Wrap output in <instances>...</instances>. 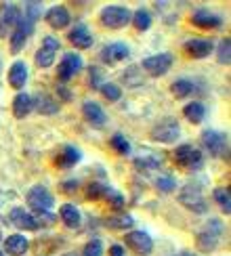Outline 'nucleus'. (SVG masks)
<instances>
[{
	"instance_id": "nucleus-1",
	"label": "nucleus",
	"mask_w": 231,
	"mask_h": 256,
	"mask_svg": "<svg viewBox=\"0 0 231 256\" xmlns=\"http://www.w3.org/2000/svg\"><path fill=\"white\" fill-rule=\"evenodd\" d=\"M132 19L130 10L126 6H120V4H110L101 10V24L105 28H112V30H120L124 28L128 21Z\"/></svg>"
},
{
	"instance_id": "nucleus-2",
	"label": "nucleus",
	"mask_w": 231,
	"mask_h": 256,
	"mask_svg": "<svg viewBox=\"0 0 231 256\" xmlns=\"http://www.w3.org/2000/svg\"><path fill=\"white\" fill-rule=\"evenodd\" d=\"M220 233H223V225H220V220L212 218V220H210L208 225H206V229L200 233L198 240H196L198 250H202V252H212V250H216Z\"/></svg>"
},
{
	"instance_id": "nucleus-3",
	"label": "nucleus",
	"mask_w": 231,
	"mask_h": 256,
	"mask_svg": "<svg viewBox=\"0 0 231 256\" xmlns=\"http://www.w3.org/2000/svg\"><path fill=\"white\" fill-rule=\"evenodd\" d=\"M202 145L208 149V154L214 156V158H227V156H229L227 134H223V132L204 130V132H202Z\"/></svg>"
},
{
	"instance_id": "nucleus-4",
	"label": "nucleus",
	"mask_w": 231,
	"mask_h": 256,
	"mask_svg": "<svg viewBox=\"0 0 231 256\" xmlns=\"http://www.w3.org/2000/svg\"><path fill=\"white\" fill-rule=\"evenodd\" d=\"M178 134H181V128L174 118H164L152 128V138L160 143H174Z\"/></svg>"
},
{
	"instance_id": "nucleus-5",
	"label": "nucleus",
	"mask_w": 231,
	"mask_h": 256,
	"mask_svg": "<svg viewBox=\"0 0 231 256\" xmlns=\"http://www.w3.org/2000/svg\"><path fill=\"white\" fill-rule=\"evenodd\" d=\"M178 202H181L185 208L196 212V214H202V212L208 210L202 191H200V187H196V185H185L181 189V194H178Z\"/></svg>"
},
{
	"instance_id": "nucleus-6",
	"label": "nucleus",
	"mask_w": 231,
	"mask_h": 256,
	"mask_svg": "<svg viewBox=\"0 0 231 256\" xmlns=\"http://www.w3.org/2000/svg\"><path fill=\"white\" fill-rule=\"evenodd\" d=\"M52 204H55V198H52V194L46 189V187H32L30 194H28V206L34 210V212H46L48 208H52Z\"/></svg>"
},
{
	"instance_id": "nucleus-7",
	"label": "nucleus",
	"mask_w": 231,
	"mask_h": 256,
	"mask_svg": "<svg viewBox=\"0 0 231 256\" xmlns=\"http://www.w3.org/2000/svg\"><path fill=\"white\" fill-rule=\"evenodd\" d=\"M82 70V57L78 52H66L61 59V63L57 66V76L61 82H68L72 80L76 74Z\"/></svg>"
},
{
	"instance_id": "nucleus-8",
	"label": "nucleus",
	"mask_w": 231,
	"mask_h": 256,
	"mask_svg": "<svg viewBox=\"0 0 231 256\" xmlns=\"http://www.w3.org/2000/svg\"><path fill=\"white\" fill-rule=\"evenodd\" d=\"M57 50H59V40L52 38V36H44V42L36 52V66L38 68H50L55 63L57 57Z\"/></svg>"
},
{
	"instance_id": "nucleus-9",
	"label": "nucleus",
	"mask_w": 231,
	"mask_h": 256,
	"mask_svg": "<svg viewBox=\"0 0 231 256\" xmlns=\"http://www.w3.org/2000/svg\"><path fill=\"white\" fill-rule=\"evenodd\" d=\"M172 66V55L170 52H160V55H152L143 61V70L152 76H164Z\"/></svg>"
},
{
	"instance_id": "nucleus-10",
	"label": "nucleus",
	"mask_w": 231,
	"mask_h": 256,
	"mask_svg": "<svg viewBox=\"0 0 231 256\" xmlns=\"http://www.w3.org/2000/svg\"><path fill=\"white\" fill-rule=\"evenodd\" d=\"M126 244H128V248L134 250L136 254H141V256H147L152 250H154V242L152 238L147 236L145 231H132L126 236Z\"/></svg>"
},
{
	"instance_id": "nucleus-11",
	"label": "nucleus",
	"mask_w": 231,
	"mask_h": 256,
	"mask_svg": "<svg viewBox=\"0 0 231 256\" xmlns=\"http://www.w3.org/2000/svg\"><path fill=\"white\" fill-rule=\"evenodd\" d=\"M21 21V10L17 4H2V13H0V36H4L8 30H17Z\"/></svg>"
},
{
	"instance_id": "nucleus-12",
	"label": "nucleus",
	"mask_w": 231,
	"mask_h": 256,
	"mask_svg": "<svg viewBox=\"0 0 231 256\" xmlns=\"http://www.w3.org/2000/svg\"><path fill=\"white\" fill-rule=\"evenodd\" d=\"M192 21H194V26L202 28V30H216V28H220V24H223L220 17L210 13L208 8H198L192 15Z\"/></svg>"
},
{
	"instance_id": "nucleus-13",
	"label": "nucleus",
	"mask_w": 231,
	"mask_h": 256,
	"mask_svg": "<svg viewBox=\"0 0 231 256\" xmlns=\"http://www.w3.org/2000/svg\"><path fill=\"white\" fill-rule=\"evenodd\" d=\"M82 114H84V118L97 128L108 122V116H105V112L101 110V105L94 103V101H84L82 103Z\"/></svg>"
},
{
	"instance_id": "nucleus-14",
	"label": "nucleus",
	"mask_w": 231,
	"mask_h": 256,
	"mask_svg": "<svg viewBox=\"0 0 231 256\" xmlns=\"http://www.w3.org/2000/svg\"><path fill=\"white\" fill-rule=\"evenodd\" d=\"M185 50L194 59H204L210 55V50H212V42L204 40V38H192V40L185 42Z\"/></svg>"
},
{
	"instance_id": "nucleus-15",
	"label": "nucleus",
	"mask_w": 231,
	"mask_h": 256,
	"mask_svg": "<svg viewBox=\"0 0 231 256\" xmlns=\"http://www.w3.org/2000/svg\"><path fill=\"white\" fill-rule=\"evenodd\" d=\"M46 24L50 28H55V30H63L66 26H70V13H68V8L63 6V4H57V6L48 8Z\"/></svg>"
},
{
	"instance_id": "nucleus-16",
	"label": "nucleus",
	"mask_w": 231,
	"mask_h": 256,
	"mask_svg": "<svg viewBox=\"0 0 231 256\" xmlns=\"http://www.w3.org/2000/svg\"><path fill=\"white\" fill-rule=\"evenodd\" d=\"M10 220H13V225L19 227V229H26V231H36L38 229V220L32 214H28L24 208L10 210Z\"/></svg>"
},
{
	"instance_id": "nucleus-17",
	"label": "nucleus",
	"mask_w": 231,
	"mask_h": 256,
	"mask_svg": "<svg viewBox=\"0 0 231 256\" xmlns=\"http://www.w3.org/2000/svg\"><path fill=\"white\" fill-rule=\"evenodd\" d=\"M26 82H28V66L26 63H21V61L13 63L10 70H8V84L15 90H21L26 86Z\"/></svg>"
},
{
	"instance_id": "nucleus-18",
	"label": "nucleus",
	"mask_w": 231,
	"mask_h": 256,
	"mask_svg": "<svg viewBox=\"0 0 231 256\" xmlns=\"http://www.w3.org/2000/svg\"><path fill=\"white\" fill-rule=\"evenodd\" d=\"M68 38H70L72 44L78 46V48H90V46H92V36H90L88 28L84 26V24H80V26L74 28L70 34H68Z\"/></svg>"
},
{
	"instance_id": "nucleus-19",
	"label": "nucleus",
	"mask_w": 231,
	"mask_h": 256,
	"mask_svg": "<svg viewBox=\"0 0 231 256\" xmlns=\"http://www.w3.org/2000/svg\"><path fill=\"white\" fill-rule=\"evenodd\" d=\"M128 52L130 50H128V46H126L124 42H112V44L103 46L101 57L105 61H110V63H116V61H122V59L128 57Z\"/></svg>"
},
{
	"instance_id": "nucleus-20",
	"label": "nucleus",
	"mask_w": 231,
	"mask_h": 256,
	"mask_svg": "<svg viewBox=\"0 0 231 256\" xmlns=\"http://www.w3.org/2000/svg\"><path fill=\"white\" fill-rule=\"evenodd\" d=\"M32 110H34L32 97H30V94H26V92H19L15 97V101H13V116H15V118H19V120H24V118H28V116H30Z\"/></svg>"
},
{
	"instance_id": "nucleus-21",
	"label": "nucleus",
	"mask_w": 231,
	"mask_h": 256,
	"mask_svg": "<svg viewBox=\"0 0 231 256\" xmlns=\"http://www.w3.org/2000/svg\"><path fill=\"white\" fill-rule=\"evenodd\" d=\"M30 248V242L24 238V236H8L4 240V250L6 254L10 256H21V254H26Z\"/></svg>"
},
{
	"instance_id": "nucleus-22",
	"label": "nucleus",
	"mask_w": 231,
	"mask_h": 256,
	"mask_svg": "<svg viewBox=\"0 0 231 256\" xmlns=\"http://www.w3.org/2000/svg\"><path fill=\"white\" fill-rule=\"evenodd\" d=\"M80 152L76 147H72V145H66L63 147V152L57 156V160H55V164L59 166V168H72V166H76L78 162H80Z\"/></svg>"
},
{
	"instance_id": "nucleus-23",
	"label": "nucleus",
	"mask_w": 231,
	"mask_h": 256,
	"mask_svg": "<svg viewBox=\"0 0 231 256\" xmlns=\"http://www.w3.org/2000/svg\"><path fill=\"white\" fill-rule=\"evenodd\" d=\"M32 103H34V110H38L40 114H44V116L57 114V103L52 101L46 92H38L36 99H32Z\"/></svg>"
},
{
	"instance_id": "nucleus-24",
	"label": "nucleus",
	"mask_w": 231,
	"mask_h": 256,
	"mask_svg": "<svg viewBox=\"0 0 231 256\" xmlns=\"http://www.w3.org/2000/svg\"><path fill=\"white\" fill-rule=\"evenodd\" d=\"M59 214H61V220L66 222L68 227H72V229H76L80 225V220H82L80 210L74 206V204H63L61 210H59Z\"/></svg>"
},
{
	"instance_id": "nucleus-25",
	"label": "nucleus",
	"mask_w": 231,
	"mask_h": 256,
	"mask_svg": "<svg viewBox=\"0 0 231 256\" xmlns=\"http://www.w3.org/2000/svg\"><path fill=\"white\" fill-rule=\"evenodd\" d=\"M183 114H185V118L189 120V122H194V124H200L204 120V116H206V108L200 101H194V103H189V105H185V110H183Z\"/></svg>"
},
{
	"instance_id": "nucleus-26",
	"label": "nucleus",
	"mask_w": 231,
	"mask_h": 256,
	"mask_svg": "<svg viewBox=\"0 0 231 256\" xmlns=\"http://www.w3.org/2000/svg\"><path fill=\"white\" fill-rule=\"evenodd\" d=\"M170 90H172V94L176 99H183V97H187V94L194 92V84L189 80H176V82H172Z\"/></svg>"
},
{
	"instance_id": "nucleus-27",
	"label": "nucleus",
	"mask_w": 231,
	"mask_h": 256,
	"mask_svg": "<svg viewBox=\"0 0 231 256\" xmlns=\"http://www.w3.org/2000/svg\"><path fill=\"white\" fill-rule=\"evenodd\" d=\"M110 145H112L114 152H118L120 156L130 154V143H128V138H126L124 134H114L112 141H110Z\"/></svg>"
},
{
	"instance_id": "nucleus-28",
	"label": "nucleus",
	"mask_w": 231,
	"mask_h": 256,
	"mask_svg": "<svg viewBox=\"0 0 231 256\" xmlns=\"http://www.w3.org/2000/svg\"><path fill=\"white\" fill-rule=\"evenodd\" d=\"M214 200H216V204L223 208L225 214H229L231 212V198H229V189H223V187H216L214 189Z\"/></svg>"
},
{
	"instance_id": "nucleus-29",
	"label": "nucleus",
	"mask_w": 231,
	"mask_h": 256,
	"mask_svg": "<svg viewBox=\"0 0 231 256\" xmlns=\"http://www.w3.org/2000/svg\"><path fill=\"white\" fill-rule=\"evenodd\" d=\"M216 57H218V63H223V66H229V63H231V40L229 38L218 42Z\"/></svg>"
},
{
	"instance_id": "nucleus-30",
	"label": "nucleus",
	"mask_w": 231,
	"mask_h": 256,
	"mask_svg": "<svg viewBox=\"0 0 231 256\" xmlns=\"http://www.w3.org/2000/svg\"><path fill=\"white\" fill-rule=\"evenodd\" d=\"M132 21H134V28H136V30L145 32V30H150V26H152V15L147 13L145 8H139V10H136V13L132 15Z\"/></svg>"
},
{
	"instance_id": "nucleus-31",
	"label": "nucleus",
	"mask_w": 231,
	"mask_h": 256,
	"mask_svg": "<svg viewBox=\"0 0 231 256\" xmlns=\"http://www.w3.org/2000/svg\"><path fill=\"white\" fill-rule=\"evenodd\" d=\"M24 17L28 19V21H38L40 17H42V4L40 2H26L24 4Z\"/></svg>"
},
{
	"instance_id": "nucleus-32",
	"label": "nucleus",
	"mask_w": 231,
	"mask_h": 256,
	"mask_svg": "<svg viewBox=\"0 0 231 256\" xmlns=\"http://www.w3.org/2000/svg\"><path fill=\"white\" fill-rule=\"evenodd\" d=\"M101 92H103V97L108 99V101H118L120 97H122V90H120V86L118 84H112V82H105V84H101V88H99Z\"/></svg>"
},
{
	"instance_id": "nucleus-33",
	"label": "nucleus",
	"mask_w": 231,
	"mask_h": 256,
	"mask_svg": "<svg viewBox=\"0 0 231 256\" xmlns=\"http://www.w3.org/2000/svg\"><path fill=\"white\" fill-rule=\"evenodd\" d=\"M105 225H108L110 229H128V227H132V218L128 214H120L116 218H108Z\"/></svg>"
},
{
	"instance_id": "nucleus-34",
	"label": "nucleus",
	"mask_w": 231,
	"mask_h": 256,
	"mask_svg": "<svg viewBox=\"0 0 231 256\" xmlns=\"http://www.w3.org/2000/svg\"><path fill=\"white\" fill-rule=\"evenodd\" d=\"M105 200L112 204V208L114 210H122L124 208V196L122 194H118V191H114V189H105Z\"/></svg>"
},
{
	"instance_id": "nucleus-35",
	"label": "nucleus",
	"mask_w": 231,
	"mask_h": 256,
	"mask_svg": "<svg viewBox=\"0 0 231 256\" xmlns=\"http://www.w3.org/2000/svg\"><path fill=\"white\" fill-rule=\"evenodd\" d=\"M185 168H192V170H200L204 166V156L198 152V149H194L192 154H189V158L185 160V164H183Z\"/></svg>"
},
{
	"instance_id": "nucleus-36",
	"label": "nucleus",
	"mask_w": 231,
	"mask_h": 256,
	"mask_svg": "<svg viewBox=\"0 0 231 256\" xmlns=\"http://www.w3.org/2000/svg\"><path fill=\"white\" fill-rule=\"evenodd\" d=\"M82 256H103V244L99 240H90L82 250Z\"/></svg>"
},
{
	"instance_id": "nucleus-37",
	"label": "nucleus",
	"mask_w": 231,
	"mask_h": 256,
	"mask_svg": "<svg viewBox=\"0 0 231 256\" xmlns=\"http://www.w3.org/2000/svg\"><path fill=\"white\" fill-rule=\"evenodd\" d=\"M156 185H158V189H162L164 194H168V191H172L174 189V176H158V180H156Z\"/></svg>"
},
{
	"instance_id": "nucleus-38",
	"label": "nucleus",
	"mask_w": 231,
	"mask_h": 256,
	"mask_svg": "<svg viewBox=\"0 0 231 256\" xmlns=\"http://www.w3.org/2000/svg\"><path fill=\"white\" fill-rule=\"evenodd\" d=\"M194 152V147L192 145H181V147H176V152H174V158H176V162L178 164H185V160L189 158V154Z\"/></svg>"
},
{
	"instance_id": "nucleus-39",
	"label": "nucleus",
	"mask_w": 231,
	"mask_h": 256,
	"mask_svg": "<svg viewBox=\"0 0 231 256\" xmlns=\"http://www.w3.org/2000/svg\"><path fill=\"white\" fill-rule=\"evenodd\" d=\"M105 194V187L103 185H99V183H92L90 187H88V200H97L99 196H103Z\"/></svg>"
},
{
	"instance_id": "nucleus-40",
	"label": "nucleus",
	"mask_w": 231,
	"mask_h": 256,
	"mask_svg": "<svg viewBox=\"0 0 231 256\" xmlns=\"http://www.w3.org/2000/svg\"><path fill=\"white\" fill-rule=\"evenodd\" d=\"M90 86L101 88V70L99 68H90Z\"/></svg>"
},
{
	"instance_id": "nucleus-41",
	"label": "nucleus",
	"mask_w": 231,
	"mask_h": 256,
	"mask_svg": "<svg viewBox=\"0 0 231 256\" xmlns=\"http://www.w3.org/2000/svg\"><path fill=\"white\" fill-rule=\"evenodd\" d=\"M110 254H112V256H124V248H122V246H114V248L110 250Z\"/></svg>"
},
{
	"instance_id": "nucleus-42",
	"label": "nucleus",
	"mask_w": 231,
	"mask_h": 256,
	"mask_svg": "<svg viewBox=\"0 0 231 256\" xmlns=\"http://www.w3.org/2000/svg\"><path fill=\"white\" fill-rule=\"evenodd\" d=\"M59 92H61V97H63V99H66V101L70 99V94H68L70 90H66V88H59Z\"/></svg>"
},
{
	"instance_id": "nucleus-43",
	"label": "nucleus",
	"mask_w": 231,
	"mask_h": 256,
	"mask_svg": "<svg viewBox=\"0 0 231 256\" xmlns=\"http://www.w3.org/2000/svg\"><path fill=\"white\" fill-rule=\"evenodd\" d=\"M185 256H192V254H185Z\"/></svg>"
},
{
	"instance_id": "nucleus-44",
	"label": "nucleus",
	"mask_w": 231,
	"mask_h": 256,
	"mask_svg": "<svg viewBox=\"0 0 231 256\" xmlns=\"http://www.w3.org/2000/svg\"><path fill=\"white\" fill-rule=\"evenodd\" d=\"M0 70H2V66H0Z\"/></svg>"
},
{
	"instance_id": "nucleus-45",
	"label": "nucleus",
	"mask_w": 231,
	"mask_h": 256,
	"mask_svg": "<svg viewBox=\"0 0 231 256\" xmlns=\"http://www.w3.org/2000/svg\"><path fill=\"white\" fill-rule=\"evenodd\" d=\"M0 256H2V252H0Z\"/></svg>"
},
{
	"instance_id": "nucleus-46",
	"label": "nucleus",
	"mask_w": 231,
	"mask_h": 256,
	"mask_svg": "<svg viewBox=\"0 0 231 256\" xmlns=\"http://www.w3.org/2000/svg\"><path fill=\"white\" fill-rule=\"evenodd\" d=\"M68 256H72V254H68Z\"/></svg>"
}]
</instances>
